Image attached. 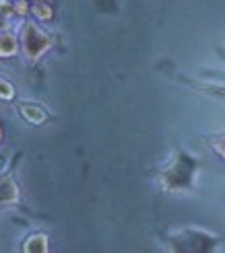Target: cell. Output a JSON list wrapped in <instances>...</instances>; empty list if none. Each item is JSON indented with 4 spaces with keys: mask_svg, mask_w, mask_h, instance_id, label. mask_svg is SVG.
<instances>
[{
    "mask_svg": "<svg viewBox=\"0 0 225 253\" xmlns=\"http://www.w3.org/2000/svg\"><path fill=\"white\" fill-rule=\"evenodd\" d=\"M37 2H44V0H37Z\"/></svg>",
    "mask_w": 225,
    "mask_h": 253,
    "instance_id": "7c38bea8",
    "label": "cell"
},
{
    "mask_svg": "<svg viewBox=\"0 0 225 253\" xmlns=\"http://www.w3.org/2000/svg\"><path fill=\"white\" fill-rule=\"evenodd\" d=\"M15 10L10 6V2H6V0H0V15H10V12Z\"/></svg>",
    "mask_w": 225,
    "mask_h": 253,
    "instance_id": "9c48e42d",
    "label": "cell"
},
{
    "mask_svg": "<svg viewBox=\"0 0 225 253\" xmlns=\"http://www.w3.org/2000/svg\"><path fill=\"white\" fill-rule=\"evenodd\" d=\"M12 8H15L17 15H27V10H29V6H27V2H25V0H19V2L12 6Z\"/></svg>",
    "mask_w": 225,
    "mask_h": 253,
    "instance_id": "ba28073f",
    "label": "cell"
},
{
    "mask_svg": "<svg viewBox=\"0 0 225 253\" xmlns=\"http://www.w3.org/2000/svg\"><path fill=\"white\" fill-rule=\"evenodd\" d=\"M17 185L12 183L10 177H2L0 179V202H4V204H8V202H15L17 200Z\"/></svg>",
    "mask_w": 225,
    "mask_h": 253,
    "instance_id": "7a4b0ae2",
    "label": "cell"
},
{
    "mask_svg": "<svg viewBox=\"0 0 225 253\" xmlns=\"http://www.w3.org/2000/svg\"><path fill=\"white\" fill-rule=\"evenodd\" d=\"M31 10H33V15L37 19H42V21H50V19H52V8H50L48 4H44V2H37Z\"/></svg>",
    "mask_w": 225,
    "mask_h": 253,
    "instance_id": "8992f818",
    "label": "cell"
},
{
    "mask_svg": "<svg viewBox=\"0 0 225 253\" xmlns=\"http://www.w3.org/2000/svg\"><path fill=\"white\" fill-rule=\"evenodd\" d=\"M23 47H25L27 60L35 62L50 47V37L46 33H42L33 23H27L23 29Z\"/></svg>",
    "mask_w": 225,
    "mask_h": 253,
    "instance_id": "6da1fadb",
    "label": "cell"
},
{
    "mask_svg": "<svg viewBox=\"0 0 225 253\" xmlns=\"http://www.w3.org/2000/svg\"><path fill=\"white\" fill-rule=\"evenodd\" d=\"M217 148H219V150H221V153L225 155V142H223V144H217Z\"/></svg>",
    "mask_w": 225,
    "mask_h": 253,
    "instance_id": "30bf717a",
    "label": "cell"
},
{
    "mask_svg": "<svg viewBox=\"0 0 225 253\" xmlns=\"http://www.w3.org/2000/svg\"><path fill=\"white\" fill-rule=\"evenodd\" d=\"M21 113L25 118H27L31 124H42L46 122V111L42 107H37V105H23L21 107Z\"/></svg>",
    "mask_w": 225,
    "mask_h": 253,
    "instance_id": "277c9868",
    "label": "cell"
},
{
    "mask_svg": "<svg viewBox=\"0 0 225 253\" xmlns=\"http://www.w3.org/2000/svg\"><path fill=\"white\" fill-rule=\"evenodd\" d=\"M25 251L29 253H46L48 251V237L46 235H35L25 243Z\"/></svg>",
    "mask_w": 225,
    "mask_h": 253,
    "instance_id": "3957f363",
    "label": "cell"
},
{
    "mask_svg": "<svg viewBox=\"0 0 225 253\" xmlns=\"http://www.w3.org/2000/svg\"><path fill=\"white\" fill-rule=\"evenodd\" d=\"M17 54V37L4 33L0 37V56H15Z\"/></svg>",
    "mask_w": 225,
    "mask_h": 253,
    "instance_id": "5b68a950",
    "label": "cell"
},
{
    "mask_svg": "<svg viewBox=\"0 0 225 253\" xmlns=\"http://www.w3.org/2000/svg\"><path fill=\"white\" fill-rule=\"evenodd\" d=\"M0 138H2V130H0Z\"/></svg>",
    "mask_w": 225,
    "mask_h": 253,
    "instance_id": "8fae6325",
    "label": "cell"
},
{
    "mask_svg": "<svg viewBox=\"0 0 225 253\" xmlns=\"http://www.w3.org/2000/svg\"><path fill=\"white\" fill-rule=\"evenodd\" d=\"M12 97H15V88H12V84L0 81V99H12Z\"/></svg>",
    "mask_w": 225,
    "mask_h": 253,
    "instance_id": "52a82bcc",
    "label": "cell"
}]
</instances>
